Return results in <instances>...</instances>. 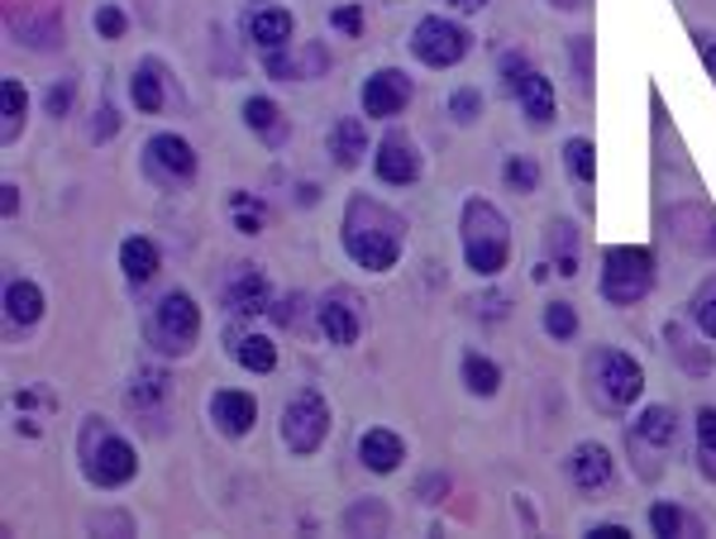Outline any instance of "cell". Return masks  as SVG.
<instances>
[{"label": "cell", "instance_id": "obj_6", "mask_svg": "<svg viewBox=\"0 0 716 539\" xmlns=\"http://www.w3.org/2000/svg\"><path fill=\"white\" fill-rule=\"evenodd\" d=\"M143 335H149V344L159 353H173V359H181V353L197 349L201 339V306L191 301V292H163L159 306L149 310V320H143Z\"/></svg>", "mask_w": 716, "mask_h": 539}, {"label": "cell", "instance_id": "obj_47", "mask_svg": "<svg viewBox=\"0 0 716 539\" xmlns=\"http://www.w3.org/2000/svg\"><path fill=\"white\" fill-rule=\"evenodd\" d=\"M697 52H702V62H707V77H716V38L712 34H697Z\"/></svg>", "mask_w": 716, "mask_h": 539}, {"label": "cell", "instance_id": "obj_20", "mask_svg": "<svg viewBox=\"0 0 716 539\" xmlns=\"http://www.w3.org/2000/svg\"><path fill=\"white\" fill-rule=\"evenodd\" d=\"M159 268H163V258H159V244L153 239H143V234H129V239L120 244V272H125V282H153L159 278Z\"/></svg>", "mask_w": 716, "mask_h": 539}, {"label": "cell", "instance_id": "obj_34", "mask_svg": "<svg viewBox=\"0 0 716 539\" xmlns=\"http://www.w3.org/2000/svg\"><path fill=\"white\" fill-rule=\"evenodd\" d=\"M544 335H550L554 344H568V339L578 335V310H573L568 301H550V306H544Z\"/></svg>", "mask_w": 716, "mask_h": 539}, {"label": "cell", "instance_id": "obj_35", "mask_svg": "<svg viewBox=\"0 0 716 539\" xmlns=\"http://www.w3.org/2000/svg\"><path fill=\"white\" fill-rule=\"evenodd\" d=\"M263 68H268L272 82H306V77H302V52L272 48V52H263Z\"/></svg>", "mask_w": 716, "mask_h": 539}, {"label": "cell", "instance_id": "obj_15", "mask_svg": "<svg viewBox=\"0 0 716 539\" xmlns=\"http://www.w3.org/2000/svg\"><path fill=\"white\" fill-rule=\"evenodd\" d=\"M568 478H573V488H578V492H602V488H611V449H607V444H597V440L573 444Z\"/></svg>", "mask_w": 716, "mask_h": 539}, {"label": "cell", "instance_id": "obj_36", "mask_svg": "<svg viewBox=\"0 0 716 539\" xmlns=\"http://www.w3.org/2000/svg\"><path fill=\"white\" fill-rule=\"evenodd\" d=\"M449 115H454V125H473L478 115H483V91H478V86H459L449 96Z\"/></svg>", "mask_w": 716, "mask_h": 539}, {"label": "cell", "instance_id": "obj_44", "mask_svg": "<svg viewBox=\"0 0 716 539\" xmlns=\"http://www.w3.org/2000/svg\"><path fill=\"white\" fill-rule=\"evenodd\" d=\"M697 472L716 482V440H697Z\"/></svg>", "mask_w": 716, "mask_h": 539}, {"label": "cell", "instance_id": "obj_9", "mask_svg": "<svg viewBox=\"0 0 716 539\" xmlns=\"http://www.w3.org/2000/svg\"><path fill=\"white\" fill-rule=\"evenodd\" d=\"M143 177L163 191H177L197 177V149L181 134H153L143 143Z\"/></svg>", "mask_w": 716, "mask_h": 539}, {"label": "cell", "instance_id": "obj_38", "mask_svg": "<svg viewBox=\"0 0 716 539\" xmlns=\"http://www.w3.org/2000/svg\"><path fill=\"white\" fill-rule=\"evenodd\" d=\"M91 24H96V34L106 38V44H115V38H125L129 30V15L120 5H96V15H91Z\"/></svg>", "mask_w": 716, "mask_h": 539}, {"label": "cell", "instance_id": "obj_12", "mask_svg": "<svg viewBox=\"0 0 716 539\" xmlns=\"http://www.w3.org/2000/svg\"><path fill=\"white\" fill-rule=\"evenodd\" d=\"M316 325H320V335L330 339L334 349H349V344H359V335H363V306L354 301V292L334 286V292H325V296H320V306H316Z\"/></svg>", "mask_w": 716, "mask_h": 539}, {"label": "cell", "instance_id": "obj_33", "mask_svg": "<svg viewBox=\"0 0 716 539\" xmlns=\"http://www.w3.org/2000/svg\"><path fill=\"white\" fill-rule=\"evenodd\" d=\"M688 315H693V325L707 339H716V278H707L693 292V301H688Z\"/></svg>", "mask_w": 716, "mask_h": 539}, {"label": "cell", "instance_id": "obj_24", "mask_svg": "<svg viewBox=\"0 0 716 539\" xmlns=\"http://www.w3.org/2000/svg\"><path fill=\"white\" fill-rule=\"evenodd\" d=\"M24 120H30V91L20 77H5L0 82V139L15 143L24 134Z\"/></svg>", "mask_w": 716, "mask_h": 539}, {"label": "cell", "instance_id": "obj_7", "mask_svg": "<svg viewBox=\"0 0 716 539\" xmlns=\"http://www.w3.org/2000/svg\"><path fill=\"white\" fill-rule=\"evenodd\" d=\"M278 435L296 458H310L325 440H330V401H325L320 387H302L292 401L282 406Z\"/></svg>", "mask_w": 716, "mask_h": 539}, {"label": "cell", "instance_id": "obj_43", "mask_svg": "<svg viewBox=\"0 0 716 539\" xmlns=\"http://www.w3.org/2000/svg\"><path fill=\"white\" fill-rule=\"evenodd\" d=\"M68 110H72V82L48 86V115H54V120H62Z\"/></svg>", "mask_w": 716, "mask_h": 539}, {"label": "cell", "instance_id": "obj_52", "mask_svg": "<svg viewBox=\"0 0 716 539\" xmlns=\"http://www.w3.org/2000/svg\"><path fill=\"white\" fill-rule=\"evenodd\" d=\"M550 5H559V10H578L583 0H550Z\"/></svg>", "mask_w": 716, "mask_h": 539}, {"label": "cell", "instance_id": "obj_16", "mask_svg": "<svg viewBox=\"0 0 716 539\" xmlns=\"http://www.w3.org/2000/svg\"><path fill=\"white\" fill-rule=\"evenodd\" d=\"M225 310L230 315L268 310V278L254 268V262H234V272L225 278Z\"/></svg>", "mask_w": 716, "mask_h": 539}, {"label": "cell", "instance_id": "obj_39", "mask_svg": "<svg viewBox=\"0 0 716 539\" xmlns=\"http://www.w3.org/2000/svg\"><path fill=\"white\" fill-rule=\"evenodd\" d=\"M230 210H234V225H239V234H258L263 230V210H258V201H249V196H230Z\"/></svg>", "mask_w": 716, "mask_h": 539}, {"label": "cell", "instance_id": "obj_18", "mask_svg": "<svg viewBox=\"0 0 716 539\" xmlns=\"http://www.w3.org/2000/svg\"><path fill=\"white\" fill-rule=\"evenodd\" d=\"M225 349L244 373H272V367H278V344H272L268 335H258V330H244V325H234V330L225 335Z\"/></svg>", "mask_w": 716, "mask_h": 539}, {"label": "cell", "instance_id": "obj_40", "mask_svg": "<svg viewBox=\"0 0 716 539\" xmlns=\"http://www.w3.org/2000/svg\"><path fill=\"white\" fill-rule=\"evenodd\" d=\"M330 24L340 34H349V38H363V5H359V0H349V5H334Z\"/></svg>", "mask_w": 716, "mask_h": 539}, {"label": "cell", "instance_id": "obj_14", "mask_svg": "<svg viewBox=\"0 0 716 539\" xmlns=\"http://www.w3.org/2000/svg\"><path fill=\"white\" fill-rule=\"evenodd\" d=\"M292 34H296V20H292V10H282V5H258L244 15V38H249L258 52L286 48Z\"/></svg>", "mask_w": 716, "mask_h": 539}, {"label": "cell", "instance_id": "obj_23", "mask_svg": "<svg viewBox=\"0 0 716 539\" xmlns=\"http://www.w3.org/2000/svg\"><path fill=\"white\" fill-rule=\"evenodd\" d=\"M363 153H368V129H363V120H340L330 129V157L334 167H344V173H354V167L363 163Z\"/></svg>", "mask_w": 716, "mask_h": 539}, {"label": "cell", "instance_id": "obj_13", "mask_svg": "<svg viewBox=\"0 0 716 539\" xmlns=\"http://www.w3.org/2000/svg\"><path fill=\"white\" fill-rule=\"evenodd\" d=\"M206 415H211V425L225 440H244V435H254V425H258V397L254 391H239V387H225L206 401Z\"/></svg>", "mask_w": 716, "mask_h": 539}, {"label": "cell", "instance_id": "obj_42", "mask_svg": "<svg viewBox=\"0 0 716 539\" xmlns=\"http://www.w3.org/2000/svg\"><path fill=\"white\" fill-rule=\"evenodd\" d=\"M325 68H330V52H325L320 44H306L302 48V77H320Z\"/></svg>", "mask_w": 716, "mask_h": 539}, {"label": "cell", "instance_id": "obj_30", "mask_svg": "<svg viewBox=\"0 0 716 539\" xmlns=\"http://www.w3.org/2000/svg\"><path fill=\"white\" fill-rule=\"evenodd\" d=\"M564 167L578 187H592L597 177V157H592V139H568L564 143Z\"/></svg>", "mask_w": 716, "mask_h": 539}, {"label": "cell", "instance_id": "obj_27", "mask_svg": "<svg viewBox=\"0 0 716 539\" xmlns=\"http://www.w3.org/2000/svg\"><path fill=\"white\" fill-rule=\"evenodd\" d=\"M167 397H173V383H167V373H159V367H139V373L129 377V406H134V411H159Z\"/></svg>", "mask_w": 716, "mask_h": 539}, {"label": "cell", "instance_id": "obj_32", "mask_svg": "<svg viewBox=\"0 0 716 539\" xmlns=\"http://www.w3.org/2000/svg\"><path fill=\"white\" fill-rule=\"evenodd\" d=\"M502 181L512 187L516 196H536L540 191V167H536V157H506L502 163Z\"/></svg>", "mask_w": 716, "mask_h": 539}, {"label": "cell", "instance_id": "obj_37", "mask_svg": "<svg viewBox=\"0 0 716 539\" xmlns=\"http://www.w3.org/2000/svg\"><path fill=\"white\" fill-rule=\"evenodd\" d=\"M664 339H669V349L683 359V367H693V373H707V367H712V353H693V339H688L679 325H669V330H664Z\"/></svg>", "mask_w": 716, "mask_h": 539}, {"label": "cell", "instance_id": "obj_25", "mask_svg": "<svg viewBox=\"0 0 716 539\" xmlns=\"http://www.w3.org/2000/svg\"><path fill=\"white\" fill-rule=\"evenodd\" d=\"M129 101H134L139 115H163L167 91H163L159 62H139V68H134V77H129Z\"/></svg>", "mask_w": 716, "mask_h": 539}, {"label": "cell", "instance_id": "obj_22", "mask_svg": "<svg viewBox=\"0 0 716 539\" xmlns=\"http://www.w3.org/2000/svg\"><path fill=\"white\" fill-rule=\"evenodd\" d=\"M516 101H520V110H526V120L536 125V129H544V125H550V120H554V110H559L554 82H550V77H540V72H530L526 82H520Z\"/></svg>", "mask_w": 716, "mask_h": 539}, {"label": "cell", "instance_id": "obj_8", "mask_svg": "<svg viewBox=\"0 0 716 539\" xmlns=\"http://www.w3.org/2000/svg\"><path fill=\"white\" fill-rule=\"evenodd\" d=\"M468 48H473L468 30L445 20V15H425V20H415V30H411V58L425 62V68H435V72L459 68L468 58Z\"/></svg>", "mask_w": 716, "mask_h": 539}, {"label": "cell", "instance_id": "obj_50", "mask_svg": "<svg viewBox=\"0 0 716 539\" xmlns=\"http://www.w3.org/2000/svg\"><path fill=\"white\" fill-rule=\"evenodd\" d=\"M488 0H449V10H459V15H478Z\"/></svg>", "mask_w": 716, "mask_h": 539}, {"label": "cell", "instance_id": "obj_31", "mask_svg": "<svg viewBox=\"0 0 716 539\" xmlns=\"http://www.w3.org/2000/svg\"><path fill=\"white\" fill-rule=\"evenodd\" d=\"M649 530L655 535H697V520L679 511L673 502H655L649 506Z\"/></svg>", "mask_w": 716, "mask_h": 539}, {"label": "cell", "instance_id": "obj_4", "mask_svg": "<svg viewBox=\"0 0 716 539\" xmlns=\"http://www.w3.org/2000/svg\"><path fill=\"white\" fill-rule=\"evenodd\" d=\"M583 377H588V401L602 415H626L645 397V367L621 349H592Z\"/></svg>", "mask_w": 716, "mask_h": 539}, {"label": "cell", "instance_id": "obj_29", "mask_svg": "<svg viewBox=\"0 0 716 539\" xmlns=\"http://www.w3.org/2000/svg\"><path fill=\"white\" fill-rule=\"evenodd\" d=\"M244 125H249L254 134H263L268 143L286 139V120H282V110L268 96H249V101H244Z\"/></svg>", "mask_w": 716, "mask_h": 539}, {"label": "cell", "instance_id": "obj_41", "mask_svg": "<svg viewBox=\"0 0 716 539\" xmlns=\"http://www.w3.org/2000/svg\"><path fill=\"white\" fill-rule=\"evenodd\" d=\"M526 77H530V62H526V52H506V58H502V86H506V91H512V96H516Z\"/></svg>", "mask_w": 716, "mask_h": 539}, {"label": "cell", "instance_id": "obj_21", "mask_svg": "<svg viewBox=\"0 0 716 539\" xmlns=\"http://www.w3.org/2000/svg\"><path fill=\"white\" fill-rule=\"evenodd\" d=\"M635 444L673 449V444H679V411H673V406H645L641 420H635Z\"/></svg>", "mask_w": 716, "mask_h": 539}, {"label": "cell", "instance_id": "obj_2", "mask_svg": "<svg viewBox=\"0 0 716 539\" xmlns=\"http://www.w3.org/2000/svg\"><path fill=\"white\" fill-rule=\"evenodd\" d=\"M77 454H82V478L101 492H120L125 482L139 478V454L134 444L120 440L101 415H91L77 435Z\"/></svg>", "mask_w": 716, "mask_h": 539}, {"label": "cell", "instance_id": "obj_46", "mask_svg": "<svg viewBox=\"0 0 716 539\" xmlns=\"http://www.w3.org/2000/svg\"><path fill=\"white\" fill-rule=\"evenodd\" d=\"M573 68H578V86L588 91V38H573Z\"/></svg>", "mask_w": 716, "mask_h": 539}, {"label": "cell", "instance_id": "obj_3", "mask_svg": "<svg viewBox=\"0 0 716 539\" xmlns=\"http://www.w3.org/2000/svg\"><path fill=\"white\" fill-rule=\"evenodd\" d=\"M459 244H463V262L478 278H497L512 258V225L492 201H463L459 215Z\"/></svg>", "mask_w": 716, "mask_h": 539}, {"label": "cell", "instance_id": "obj_10", "mask_svg": "<svg viewBox=\"0 0 716 539\" xmlns=\"http://www.w3.org/2000/svg\"><path fill=\"white\" fill-rule=\"evenodd\" d=\"M411 96H415V82L407 72L401 68H377L368 82H363L359 105H363L368 120H397V115L411 105Z\"/></svg>", "mask_w": 716, "mask_h": 539}, {"label": "cell", "instance_id": "obj_48", "mask_svg": "<svg viewBox=\"0 0 716 539\" xmlns=\"http://www.w3.org/2000/svg\"><path fill=\"white\" fill-rule=\"evenodd\" d=\"M588 535H597V539H626L631 530H626V525H617V520H607V525H592Z\"/></svg>", "mask_w": 716, "mask_h": 539}, {"label": "cell", "instance_id": "obj_26", "mask_svg": "<svg viewBox=\"0 0 716 539\" xmlns=\"http://www.w3.org/2000/svg\"><path fill=\"white\" fill-rule=\"evenodd\" d=\"M544 248L554 254L559 278H578V230H573L568 220H550V225H544Z\"/></svg>", "mask_w": 716, "mask_h": 539}, {"label": "cell", "instance_id": "obj_45", "mask_svg": "<svg viewBox=\"0 0 716 539\" xmlns=\"http://www.w3.org/2000/svg\"><path fill=\"white\" fill-rule=\"evenodd\" d=\"M110 134H115V110L101 105V120H91V143H106Z\"/></svg>", "mask_w": 716, "mask_h": 539}, {"label": "cell", "instance_id": "obj_17", "mask_svg": "<svg viewBox=\"0 0 716 539\" xmlns=\"http://www.w3.org/2000/svg\"><path fill=\"white\" fill-rule=\"evenodd\" d=\"M401 458H407V444H401L397 430L373 425V430H363L359 435V464L368 472H377V478H383V472H397Z\"/></svg>", "mask_w": 716, "mask_h": 539}, {"label": "cell", "instance_id": "obj_19", "mask_svg": "<svg viewBox=\"0 0 716 539\" xmlns=\"http://www.w3.org/2000/svg\"><path fill=\"white\" fill-rule=\"evenodd\" d=\"M5 320L20 325V330H34V325L44 320V286L30 278L5 282Z\"/></svg>", "mask_w": 716, "mask_h": 539}, {"label": "cell", "instance_id": "obj_11", "mask_svg": "<svg viewBox=\"0 0 716 539\" xmlns=\"http://www.w3.org/2000/svg\"><path fill=\"white\" fill-rule=\"evenodd\" d=\"M373 167L387 187H415L421 181V153H415V139L407 129H387L377 139V153H373Z\"/></svg>", "mask_w": 716, "mask_h": 539}, {"label": "cell", "instance_id": "obj_49", "mask_svg": "<svg viewBox=\"0 0 716 539\" xmlns=\"http://www.w3.org/2000/svg\"><path fill=\"white\" fill-rule=\"evenodd\" d=\"M445 488H449L445 478H439V482H435V478H430V482H421V492H425L421 502H439V496H445Z\"/></svg>", "mask_w": 716, "mask_h": 539}, {"label": "cell", "instance_id": "obj_28", "mask_svg": "<svg viewBox=\"0 0 716 539\" xmlns=\"http://www.w3.org/2000/svg\"><path fill=\"white\" fill-rule=\"evenodd\" d=\"M463 387H468V397H497V387H502V367L488 359V353H463Z\"/></svg>", "mask_w": 716, "mask_h": 539}, {"label": "cell", "instance_id": "obj_51", "mask_svg": "<svg viewBox=\"0 0 716 539\" xmlns=\"http://www.w3.org/2000/svg\"><path fill=\"white\" fill-rule=\"evenodd\" d=\"M0 191H5V215H15V210H20V187H15V181H5Z\"/></svg>", "mask_w": 716, "mask_h": 539}, {"label": "cell", "instance_id": "obj_1", "mask_svg": "<svg viewBox=\"0 0 716 539\" xmlns=\"http://www.w3.org/2000/svg\"><path fill=\"white\" fill-rule=\"evenodd\" d=\"M340 244L354 268L392 272L401 248H407V220H401L392 206L373 201V196H349L344 220H340Z\"/></svg>", "mask_w": 716, "mask_h": 539}, {"label": "cell", "instance_id": "obj_5", "mask_svg": "<svg viewBox=\"0 0 716 539\" xmlns=\"http://www.w3.org/2000/svg\"><path fill=\"white\" fill-rule=\"evenodd\" d=\"M649 286H655V254L641 244H617L602 254V282H597V292H602L607 306L626 310V306H641L649 296Z\"/></svg>", "mask_w": 716, "mask_h": 539}]
</instances>
